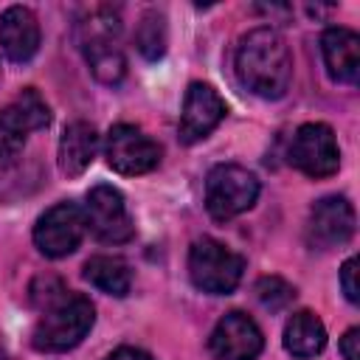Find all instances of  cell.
Returning a JSON list of instances; mask_svg holds the SVG:
<instances>
[{"label":"cell","mask_w":360,"mask_h":360,"mask_svg":"<svg viewBox=\"0 0 360 360\" xmlns=\"http://www.w3.org/2000/svg\"><path fill=\"white\" fill-rule=\"evenodd\" d=\"M31 301L42 309L31 335V346L37 352H68L93 329L96 309L90 298L65 290L56 278H37L31 284Z\"/></svg>","instance_id":"obj_1"},{"label":"cell","mask_w":360,"mask_h":360,"mask_svg":"<svg viewBox=\"0 0 360 360\" xmlns=\"http://www.w3.org/2000/svg\"><path fill=\"white\" fill-rule=\"evenodd\" d=\"M233 70L248 93L259 98H281L292 79V56L284 37L270 25L248 31L236 45Z\"/></svg>","instance_id":"obj_2"},{"label":"cell","mask_w":360,"mask_h":360,"mask_svg":"<svg viewBox=\"0 0 360 360\" xmlns=\"http://www.w3.org/2000/svg\"><path fill=\"white\" fill-rule=\"evenodd\" d=\"M121 22L112 11L98 8L84 22H79V45L87 56L93 76L101 84H118L127 73V59L118 45Z\"/></svg>","instance_id":"obj_3"},{"label":"cell","mask_w":360,"mask_h":360,"mask_svg":"<svg viewBox=\"0 0 360 360\" xmlns=\"http://www.w3.org/2000/svg\"><path fill=\"white\" fill-rule=\"evenodd\" d=\"M245 270V259L233 253L228 245L202 236L188 250V276L191 284L208 295H228L239 287Z\"/></svg>","instance_id":"obj_4"},{"label":"cell","mask_w":360,"mask_h":360,"mask_svg":"<svg viewBox=\"0 0 360 360\" xmlns=\"http://www.w3.org/2000/svg\"><path fill=\"white\" fill-rule=\"evenodd\" d=\"M259 197V180L239 163H219L205 177V208L214 219L225 222L248 208H253Z\"/></svg>","instance_id":"obj_5"},{"label":"cell","mask_w":360,"mask_h":360,"mask_svg":"<svg viewBox=\"0 0 360 360\" xmlns=\"http://www.w3.org/2000/svg\"><path fill=\"white\" fill-rule=\"evenodd\" d=\"M82 214H84V228H90V233L98 242L121 245L135 236V225L124 202V194L107 183L93 186L87 191V202Z\"/></svg>","instance_id":"obj_6"},{"label":"cell","mask_w":360,"mask_h":360,"mask_svg":"<svg viewBox=\"0 0 360 360\" xmlns=\"http://www.w3.org/2000/svg\"><path fill=\"white\" fill-rule=\"evenodd\" d=\"M290 163L307 177H329L340 166V149L329 124L309 121L301 124L290 141Z\"/></svg>","instance_id":"obj_7"},{"label":"cell","mask_w":360,"mask_h":360,"mask_svg":"<svg viewBox=\"0 0 360 360\" xmlns=\"http://www.w3.org/2000/svg\"><path fill=\"white\" fill-rule=\"evenodd\" d=\"M104 155H107L110 169H115L118 174H127V177L146 174L160 163V146L135 124L110 127Z\"/></svg>","instance_id":"obj_8"},{"label":"cell","mask_w":360,"mask_h":360,"mask_svg":"<svg viewBox=\"0 0 360 360\" xmlns=\"http://www.w3.org/2000/svg\"><path fill=\"white\" fill-rule=\"evenodd\" d=\"M84 236V214L73 202L51 205L34 225V245L48 259H62L79 248Z\"/></svg>","instance_id":"obj_9"},{"label":"cell","mask_w":360,"mask_h":360,"mask_svg":"<svg viewBox=\"0 0 360 360\" xmlns=\"http://www.w3.org/2000/svg\"><path fill=\"white\" fill-rule=\"evenodd\" d=\"M51 124V110L45 98L28 87L8 107L0 110V158H8L22 149L25 138L34 129H45Z\"/></svg>","instance_id":"obj_10"},{"label":"cell","mask_w":360,"mask_h":360,"mask_svg":"<svg viewBox=\"0 0 360 360\" xmlns=\"http://www.w3.org/2000/svg\"><path fill=\"white\" fill-rule=\"evenodd\" d=\"M262 346V329L250 315L239 309L225 312L208 338V352L214 354V360H256Z\"/></svg>","instance_id":"obj_11"},{"label":"cell","mask_w":360,"mask_h":360,"mask_svg":"<svg viewBox=\"0 0 360 360\" xmlns=\"http://www.w3.org/2000/svg\"><path fill=\"white\" fill-rule=\"evenodd\" d=\"M354 233V208L346 197H323L309 208L307 219V242L315 250L340 248Z\"/></svg>","instance_id":"obj_12"},{"label":"cell","mask_w":360,"mask_h":360,"mask_svg":"<svg viewBox=\"0 0 360 360\" xmlns=\"http://www.w3.org/2000/svg\"><path fill=\"white\" fill-rule=\"evenodd\" d=\"M228 107L225 98L205 82H191L183 98V112H180V141L183 143H197L208 138L219 121L225 118Z\"/></svg>","instance_id":"obj_13"},{"label":"cell","mask_w":360,"mask_h":360,"mask_svg":"<svg viewBox=\"0 0 360 360\" xmlns=\"http://www.w3.org/2000/svg\"><path fill=\"white\" fill-rule=\"evenodd\" d=\"M321 53L329 76L340 84H357L360 79V37L352 28L332 25L321 34Z\"/></svg>","instance_id":"obj_14"},{"label":"cell","mask_w":360,"mask_h":360,"mask_svg":"<svg viewBox=\"0 0 360 360\" xmlns=\"http://www.w3.org/2000/svg\"><path fill=\"white\" fill-rule=\"evenodd\" d=\"M0 51L11 62H28L39 51V22L31 8L8 6L0 14Z\"/></svg>","instance_id":"obj_15"},{"label":"cell","mask_w":360,"mask_h":360,"mask_svg":"<svg viewBox=\"0 0 360 360\" xmlns=\"http://www.w3.org/2000/svg\"><path fill=\"white\" fill-rule=\"evenodd\" d=\"M98 152V132L87 121H73L65 127L59 138V169L68 177H79L87 172Z\"/></svg>","instance_id":"obj_16"},{"label":"cell","mask_w":360,"mask_h":360,"mask_svg":"<svg viewBox=\"0 0 360 360\" xmlns=\"http://www.w3.org/2000/svg\"><path fill=\"white\" fill-rule=\"evenodd\" d=\"M326 346V329L321 323V318L309 309L295 312L287 326H284V349L298 357V360H309L315 354H321Z\"/></svg>","instance_id":"obj_17"},{"label":"cell","mask_w":360,"mask_h":360,"mask_svg":"<svg viewBox=\"0 0 360 360\" xmlns=\"http://www.w3.org/2000/svg\"><path fill=\"white\" fill-rule=\"evenodd\" d=\"M84 278L96 290L115 295V298H124L132 287V270L118 256H90L84 262Z\"/></svg>","instance_id":"obj_18"},{"label":"cell","mask_w":360,"mask_h":360,"mask_svg":"<svg viewBox=\"0 0 360 360\" xmlns=\"http://www.w3.org/2000/svg\"><path fill=\"white\" fill-rule=\"evenodd\" d=\"M166 42H169V31H166V17L160 11H149L143 14V20L138 22L135 31V45L141 51L143 59L155 62L166 53Z\"/></svg>","instance_id":"obj_19"},{"label":"cell","mask_w":360,"mask_h":360,"mask_svg":"<svg viewBox=\"0 0 360 360\" xmlns=\"http://www.w3.org/2000/svg\"><path fill=\"white\" fill-rule=\"evenodd\" d=\"M256 298H259V304H262L264 309L278 312V309H284L287 304H292L295 287L287 284V281L278 278V276H264V278L256 281Z\"/></svg>","instance_id":"obj_20"},{"label":"cell","mask_w":360,"mask_h":360,"mask_svg":"<svg viewBox=\"0 0 360 360\" xmlns=\"http://www.w3.org/2000/svg\"><path fill=\"white\" fill-rule=\"evenodd\" d=\"M357 273H360V259H357V256H349V259L343 262V267H340V287H343V292H346V298H349L352 304L360 301Z\"/></svg>","instance_id":"obj_21"},{"label":"cell","mask_w":360,"mask_h":360,"mask_svg":"<svg viewBox=\"0 0 360 360\" xmlns=\"http://www.w3.org/2000/svg\"><path fill=\"white\" fill-rule=\"evenodd\" d=\"M340 352L346 360H360V329L352 326L343 338H340Z\"/></svg>","instance_id":"obj_22"},{"label":"cell","mask_w":360,"mask_h":360,"mask_svg":"<svg viewBox=\"0 0 360 360\" xmlns=\"http://www.w3.org/2000/svg\"><path fill=\"white\" fill-rule=\"evenodd\" d=\"M107 360H155L149 352H143V349H135V346H121V349H115Z\"/></svg>","instance_id":"obj_23"},{"label":"cell","mask_w":360,"mask_h":360,"mask_svg":"<svg viewBox=\"0 0 360 360\" xmlns=\"http://www.w3.org/2000/svg\"><path fill=\"white\" fill-rule=\"evenodd\" d=\"M0 360H6V354H3V352H0Z\"/></svg>","instance_id":"obj_24"}]
</instances>
